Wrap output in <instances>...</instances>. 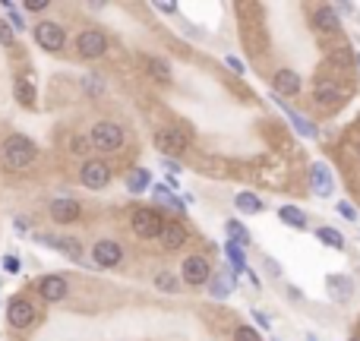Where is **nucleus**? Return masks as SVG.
I'll use <instances>...</instances> for the list:
<instances>
[{"label":"nucleus","mask_w":360,"mask_h":341,"mask_svg":"<svg viewBox=\"0 0 360 341\" xmlns=\"http://www.w3.org/2000/svg\"><path fill=\"white\" fill-rule=\"evenodd\" d=\"M316 237H320L322 244L335 247V250H342V247H344V237L338 234V231H332V227H320V231H316Z\"/></svg>","instance_id":"c85d7f7f"},{"label":"nucleus","mask_w":360,"mask_h":341,"mask_svg":"<svg viewBox=\"0 0 360 341\" xmlns=\"http://www.w3.org/2000/svg\"><path fill=\"white\" fill-rule=\"evenodd\" d=\"M234 341H262V338L250 329V325H237V329H234Z\"/></svg>","instance_id":"2f4dec72"},{"label":"nucleus","mask_w":360,"mask_h":341,"mask_svg":"<svg viewBox=\"0 0 360 341\" xmlns=\"http://www.w3.org/2000/svg\"><path fill=\"white\" fill-rule=\"evenodd\" d=\"M262 266L269 268V275H272V278H279V275H281V266H279V262H275V260H266V262H262Z\"/></svg>","instance_id":"4c0bfd02"},{"label":"nucleus","mask_w":360,"mask_h":341,"mask_svg":"<svg viewBox=\"0 0 360 341\" xmlns=\"http://www.w3.org/2000/svg\"><path fill=\"white\" fill-rule=\"evenodd\" d=\"M162 168H168L171 174H180V164H177V162H171V158H162Z\"/></svg>","instance_id":"37998d69"},{"label":"nucleus","mask_w":360,"mask_h":341,"mask_svg":"<svg viewBox=\"0 0 360 341\" xmlns=\"http://www.w3.org/2000/svg\"><path fill=\"white\" fill-rule=\"evenodd\" d=\"M205 284H209V294H212L215 301H224V297L231 294V288H234V278H224L221 272H212V278H209Z\"/></svg>","instance_id":"412c9836"},{"label":"nucleus","mask_w":360,"mask_h":341,"mask_svg":"<svg viewBox=\"0 0 360 341\" xmlns=\"http://www.w3.org/2000/svg\"><path fill=\"white\" fill-rule=\"evenodd\" d=\"M253 319H256V323H259V325H266V329H269V323H272V319L266 316L262 310H253Z\"/></svg>","instance_id":"a19ab883"},{"label":"nucleus","mask_w":360,"mask_h":341,"mask_svg":"<svg viewBox=\"0 0 360 341\" xmlns=\"http://www.w3.org/2000/svg\"><path fill=\"white\" fill-rule=\"evenodd\" d=\"M92 260L101 268H114L123 260V247L114 244V240H99V244L92 247Z\"/></svg>","instance_id":"6e6552de"},{"label":"nucleus","mask_w":360,"mask_h":341,"mask_svg":"<svg viewBox=\"0 0 360 341\" xmlns=\"http://www.w3.org/2000/svg\"><path fill=\"white\" fill-rule=\"evenodd\" d=\"M89 142L95 149H101V152H117V149L123 146V127L120 123H111V121L95 123V127H92Z\"/></svg>","instance_id":"f03ea898"},{"label":"nucleus","mask_w":360,"mask_h":341,"mask_svg":"<svg viewBox=\"0 0 360 341\" xmlns=\"http://www.w3.org/2000/svg\"><path fill=\"white\" fill-rule=\"evenodd\" d=\"M187 146H190L187 133H180V130H158V133H155V149L162 152V158L180 155Z\"/></svg>","instance_id":"423d86ee"},{"label":"nucleus","mask_w":360,"mask_h":341,"mask_svg":"<svg viewBox=\"0 0 360 341\" xmlns=\"http://www.w3.org/2000/svg\"><path fill=\"white\" fill-rule=\"evenodd\" d=\"M228 66H231V70H234V73H246V64H244V60H240V57H234V54L228 57Z\"/></svg>","instance_id":"e433bc0d"},{"label":"nucleus","mask_w":360,"mask_h":341,"mask_svg":"<svg viewBox=\"0 0 360 341\" xmlns=\"http://www.w3.org/2000/svg\"><path fill=\"white\" fill-rule=\"evenodd\" d=\"M354 64H357V70H360V54H357V60H354Z\"/></svg>","instance_id":"c03bdc74"},{"label":"nucleus","mask_w":360,"mask_h":341,"mask_svg":"<svg viewBox=\"0 0 360 341\" xmlns=\"http://www.w3.org/2000/svg\"><path fill=\"white\" fill-rule=\"evenodd\" d=\"M335 212H338V215H344L348 221L357 218V209H354V205H348V203H338V205H335Z\"/></svg>","instance_id":"f704fd0d"},{"label":"nucleus","mask_w":360,"mask_h":341,"mask_svg":"<svg viewBox=\"0 0 360 341\" xmlns=\"http://www.w3.org/2000/svg\"><path fill=\"white\" fill-rule=\"evenodd\" d=\"M133 231H136V237H158L162 234V227H164V218L158 215L155 209H136L133 212V218H130Z\"/></svg>","instance_id":"7ed1b4c3"},{"label":"nucleus","mask_w":360,"mask_h":341,"mask_svg":"<svg viewBox=\"0 0 360 341\" xmlns=\"http://www.w3.org/2000/svg\"><path fill=\"white\" fill-rule=\"evenodd\" d=\"M76 48H79L82 57H89V60H95V57H101L107 51V35L99 32V29H89V32H82L79 41H76Z\"/></svg>","instance_id":"0eeeda50"},{"label":"nucleus","mask_w":360,"mask_h":341,"mask_svg":"<svg viewBox=\"0 0 360 341\" xmlns=\"http://www.w3.org/2000/svg\"><path fill=\"white\" fill-rule=\"evenodd\" d=\"M35 38H38V45L44 51H60L64 48V29H60L57 23H38V29H35Z\"/></svg>","instance_id":"9d476101"},{"label":"nucleus","mask_w":360,"mask_h":341,"mask_svg":"<svg viewBox=\"0 0 360 341\" xmlns=\"http://www.w3.org/2000/svg\"><path fill=\"white\" fill-rule=\"evenodd\" d=\"M228 234H231V244H240V247L250 244V231L240 221H228Z\"/></svg>","instance_id":"a878e982"},{"label":"nucleus","mask_w":360,"mask_h":341,"mask_svg":"<svg viewBox=\"0 0 360 341\" xmlns=\"http://www.w3.org/2000/svg\"><path fill=\"white\" fill-rule=\"evenodd\" d=\"M224 253H228V262H231V268H234V272H246V253H244V247L240 244H231L228 240V247H224Z\"/></svg>","instance_id":"393cba45"},{"label":"nucleus","mask_w":360,"mask_h":341,"mask_svg":"<svg viewBox=\"0 0 360 341\" xmlns=\"http://www.w3.org/2000/svg\"><path fill=\"white\" fill-rule=\"evenodd\" d=\"M3 268H7V272H19V260L16 256H7V260H3Z\"/></svg>","instance_id":"ea45409f"},{"label":"nucleus","mask_w":360,"mask_h":341,"mask_svg":"<svg viewBox=\"0 0 360 341\" xmlns=\"http://www.w3.org/2000/svg\"><path fill=\"white\" fill-rule=\"evenodd\" d=\"M0 45H13V29L0 19Z\"/></svg>","instance_id":"c9c22d12"},{"label":"nucleus","mask_w":360,"mask_h":341,"mask_svg":"<svg viewBox=\"0 0 360 341\" xmlns=\"http://www.w3.org/2000/svg\"><path fill=\"white\" fill-rule=\"evenodd\" d=\"M357 155H360V146H357Z\"/></svg>","instance_id":"49530a36"},{"label":"nucleus","mask_w":360,"mask_h":341,"mask_svg":"<svg viewBox=\"0 0 360 341\" xmlns=\"http://www.w3.org/2000/svg\"><path fill=\"white\" fill-rule=\"evenodd\" d=\"M152 193H155V199H162L164 205H171V209H177V212H183V209H187V203H183V199H174V193H171V190L155 187Z\"/></svg>","instance_id":"cd10ccee"},{"label":"nucleus","mask_w":360,"mask_h":341,"mask_svg":"<svg viewBox=\"0 0 360 341\" xmlns=\"http://www.w3.org/2000/svg\"><path fill=\"white\" fill-rule=\"evenodd\" d=\"M313 23H316V29H322V32H335L338 29V13L332 7H320L316 13H313Z\"/></svg>","instance_id":"4be33fe9"},{"label":"nucleus","mask_w":360,"mask_h":341,"mask_svg":"<svg viewBox=\"0 0 360 341\" xmlns=\"http://www.w3.org/2000/svg\"><path fill=\"white\" fill-rule=\"evenodd\" d=\"M326 288H329L332 301H351V294H354V281L348 275H338V272H332L326 278Z\"/></svg>","instance_id":"4468645a"},{"label":"nucleus","mask_w":360,"mask_h":341,"mask_svg":"<svg viewBox=\"0 0 360 341\" xmlns=\"http://www.w3.org/2000/svg\"><path fill=\"white\" fill-rule=\"evenodd\" d=\"M279 218L285 221V225L297 227V231H303V227H307V215H303L297 205H281V209H279Z\"/></svg>","instance_id":"5701e85b"},{"label":"nucleus","mask_w":360,"mask_h":341,"mask_svg":"<svg viewBox=\"0 0 360 341\" xmlns=\"http://www.w3.org/2000/svg\"><path fill=\"white\" fill-rule=\"evenodd\" d=\"M79 180H82V187H89V190H105L111 184V168L105 162H86L79 170Z\"/></svg>","instance_id":"20e7f679"},{"label":"nucleus","mask_w":360,"mask_h":341,"mask_svg":"<svg viewBox=\"0 0 360 341\" xmlns=\"http://www.w3.org/2000/svg\"><path fill=\"white\" fill-rule=\"evenodd\" d=\"M89 146H92V142L86 136H73V142H70V152H73V155H89Z\"/></svg>","instance_id":"473e14b6"},{"label":"nucleus","mask_w":360,"mask_h":341,"mask_svg":"<svg viewBox=\"0 0 360 341\" xmlns=\"http://www.w3.org/2000/svg\"><path fill=\"white\" fill-rule=\"evenodd\" d=\"M149 73L155 76V79L168 82V79H171V66L164 64V60H158V57H149Z\"/></svg>","instance_id":"bb28decb"},{"label":"nucleus","mask_w":360,"mask_h":341,"mask_svg":"<svg viewBox=\"0 0 360 341\" xmlns=\"http://www.w3.org/2000/svg\"><path fill=\"white\" fill-rule=\"evenodd\" d=\"M79 215H82V209L73 196H60V199L51 203V218L57 221V225H70V221H76Z\"/></svg>","instance_id":"1a4fd4ad"},{"label":"nucleus","mask_w":360,"mask_h":341,"mask_svg":"<svg viewBox=\"0 0 360 341\" xmlns=\"http://www.w3.org/2000/svg\"><path fill=\"white\" fill-rule=\"evenodd\" d=\"M300 92V76L294 70H279L275 73V95H297Z\"/></svg>","instance_id":"6ab92c4d"},{"label":"nucleus","mask_w":360,"mask_h":341,"mask_svg":"<svg viewBox=\"0 0 360 341\" xmlns=\"http://www.w3.org/2000/svg\"><path fill=\"white\" fill-rule=\"evenodd\" d=\"M307 341H316V338H313V335H310V338H307Z\"/></svg>","instance_id":"a18cd8bd"},{"label":"nucleus","mask_w":360,"mask_h":341,"mask_svg":"<svg viewBox=\"0 0 360 341\" xmlns=\"http://www.w3.org/2000/svg\"><path fill=\"white\" fill-rule=\"evenodd\" d=\"M3 158H7L10 168H29V164L35 162V142L25 136H10L7 142H3Z\"/></svg>","instance_id":"f257e3e1"},{"label":"nucleus","mask_w":360,"mask_h":341,"mask_svg":"<svg viewBox=\"0 0 360 341\" xmlns=\"http://www.w3.org/2000/svg\"><path fill=\"white\" fill-rule=\"evenodd\" d=\"M149 184H152V174H149L146 168H136L130 177H127V190H130V193H142V190H149Z\"/></svg>","instance_id":"b1692460"},{"label":"nucleus","mask_w":360,"mask_h":341,"mask_svg":"<svg viewBox=\"0 0 360 341\" xmlns=\"http://www.w3.org/2000/svg\"><path fill=\"white\" fill-rule=\"evenodd\" d=\"M313 98H316L322 108H335V105H342L344 101L342 89L332 86V82H316V86H313Z\"/></svg>","instance_id":"f3484780"},{"label":"nucleus","mask_w":360,"mask_h":341,"mask_svg":"<svg viewBox=\"0 0 360 341\" xmlns=\"http://www.w3.org/2000/svg\"><path fill=\"white\" fill-rule=\"evenodd\" d=\"M38 291H41V297H44L48 303H57V301H64V297H66V281L60 275H48V278H41Z\"/></svg>","instance_id":"2eb2a0df"},{"label":"nucleus","mask_w":360,"mask_h":341,"mask_svg":"<svg viewBox=\"0 0 360 341\" xmlns=\"http://www.w3.org/2000/svg\"><path fill=\"white\" fill-rule=\"evenodd\" d=\"M155 288H158V291H168V294H171V291H177L180 284H177V278H174V275H168V272H162V275L155 278Z\"/></svg>","instance_id":"7c9ffc66"},{"label":"nucleus","mask_w":360,"mask_h":341,"mask_svg":"<svg viewBox=\"0 0 360 341\" xmlns=\"http://www.w3.org/2000/svg\"><path fill=\"white\" fill-rule=\"evenodd\" d=\"M155 10H158V13H177V3H171V0L164 3V0H162V3H155Z\"/></svg>","instance_id":"58836bf2"},{"label":"nucleus","mask_w":360,"mask_h":341,"mask_svg":"<svg viewBox=\"0 0 360 341\" xmlns=\"http://www.w3.org/2000/svg\"><path fill=\"white\" fill-rule=\"evenodd\" d=\"M44 7H48V0H29V3H25V10H35V13Z\"/></svg>","instance_id":"79ce46f5"},{"label":"nucleus","mask_w":360,"mask_h":341,"mask_svg":"<svg viewBox=\"0 0 360 341\" xmlns=\"http://www.w3.org/2000/svg\"><path fill=\"white\" fill-rule=\"evenodd\" d=\"M38 240H41V244L57 247L60 253H66V256H70V260H76V262L82 260V247H79V240H73V237H48V234H41Z\"/></svg>","instance_id":"a211bd4d"},{"label":"nucleus","mask_w":360,"mask_h":341,"mask_svg":"<svg viewBox=\"0 0 360 341\" xmlns=\"http://www.w3.org/2000/svg\"><path fill=\"white\" fill-rule=\"evenodd\" d=\"M180 272H183V281L193 284V288H203V284L212 278V266H209V260H203V256H187Z\"/></svg>","instance_id":"39448f33"},{"label":"nucleus","mask_w":360,"mask_h":341,"mask_svg":"<svg viewBox=\"0 0 360 341\" xmlns=\"http://www.w3.org/2000/svg\"><path fill=\"white\" fill-rule=\"evenodd\" d=\"M275 101H279V108L287 114V121H291V127H294V130L300 133L303 139H316V136H320V130H316V123H310L307 117H303V114H297L291 105H285V98H279V95H275Z\"/></svg>","instance_id":"f8f14e48"},{"label":"nucleus","mask_w":360,"mask_h":341,"mask_svg":"<svg viewBox=\"0 0 360 341\" xmlns=\"http://www.w3.org/2000/svg\"><path fill=\"white\" fill-rule=\"evenodd\" d=\"M3 7H7V13H10V29H23V16H19V13H16V7H13V3H3Z\"/></svg>","instance_id":"72a5a7b5"},{"label":"nucleus","mask_w":360,"mask_h":341,"mask_svg":"<svg viewBox=\"0 0 360 341\" xmlns=\"http://www.w3.org/2000/svg\"><path fill=\"white\" fill-rule=\"evenodd\" d=\"M7 319H10V325H16V329H25V325H32V319H35L32 303L23 301V297H16V301L10 303V310H7Z\"/></svg>","instance_id":"ddd939ff"},{"label":"nucleus","mask_w":360,"mask_h":341,"mask_svg":"<svg viewBox=\"0 0 360 341\" xmlns=\"http://www.w3.org/2000/svg\"><path fill=\"white\" fill-rule=\"evenodd\" d=\"M158 240H162L164 250H180V247L187 244V231L180 225H174V221H164L162 234H158Z\"/></svg>","instance_id":"dca6fc26"},{"label":"nucleus","mask_w":360,"mask_h":341,"mask_svg":"<svg viewBox=\"0 0 360 341\" xmlns=\"http://www.w3.org/2000/svg\"><path fill=\"white\" fill-rule=\"evenodd\" d=\"M16 98L23 101L25 108H32V105H35V89H32V86H29L25 79H16Z\"/></svg>","instance_id":"c756f323"},{"label":"nucleus","mask_w":360,"mask_h":341,"mask_svg":"<svg viewBox=\"0 0 360 341\" xmlns=\"http://www.w3.org/2000/svg\"><path fill=\"white\" fill-rule=\"evenodd\" d=\"M234 205H237V212H244V215H259L262 209H266V203H262L256 193H237L234 196Z\"/></svg>","instance_id":"aec40b11"},{"label":"nucleus","mask_w":360,"mask_h":341,"mask_svg":"<svg viewBox=\"0 0 360 341\" xmlns=\"http://www.w3.org/2000/svg\"><path fill=\"white\" fill-rule=\"evenodd\" d=\"M310 184H313V190H316V196L335 193V177H332V170H329L326 162H316L310 168Z\"/></svg>","instance_id":"9b49d317"}]
</instances>
